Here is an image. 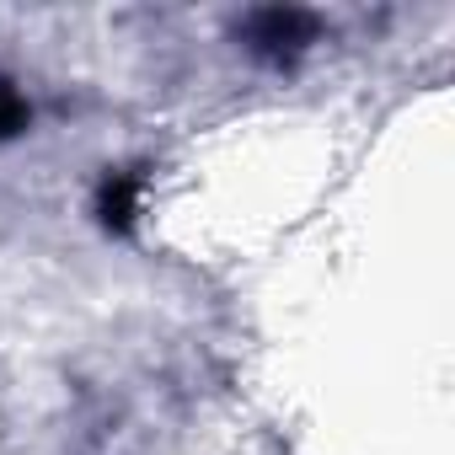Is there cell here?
Instances as JSON below:
<instances>
[{"mask_svg": "<svg viewBox=\"0 0 455 455\" xmlns=\"http://www.w3.org/2000/svg\"><path fill=\"white\" fill-rule=\"evenodd\" d=\"M300 38H311V17H300V12H263V17H252V44L258 49H295Z\"/></svg>", "mask_w": 455, "mask_h": 455, "instance_id": "1", "label": "cell"}]
</instances>
